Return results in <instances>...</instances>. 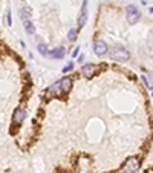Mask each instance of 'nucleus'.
<instances>
[{"label":"nucleus","instance_id":"nucleus-1","mask_svg":"<svg viewBox=\"0 0 153 173\" xmlns=\"http://www.w3.org/2000/svg\"><path fill=\"white\" fill-rule=\"evenodd\" d=\"M109 55L113 61H127L130 58V54L125 51L124 48L118 46V48H113L110 52H109Z\"/></svg>","mask_w":153,"mask_h":173},{"label":"nucleus","instance_id":"nucleus-2","mask_svg":"<svg viewBox=\"0 0 153 173\" xmlns=\"http://www.w3.org/2000/svg\"><path fill=\"white\" fill-rule=\"evenodd\" d=\"M138 169H139V159L136 156H132V158H129L127 161L123 164L121 172L123 173H135Z\"/></svg>","mask_w":153,"mask_h":173},{"label":"nucleus","instance_id":"nucleus-3","mask_svg":"<svg viewBox=\"0 0 153 173\" xmlns=\"http://www.w3.org/2000/svg\"><path fill=\"white\" fill-rule=\"evenodd\" d=\"M125 12H127V22L130 25L138 23V20L141 19V12H139V9L135 5H129L127 9H125Z\"/></svg>","mask_w":153,"mask_h":173},{"label":"nucleus","instance_id":"nucleus-4","mask_svg":"<svg viewBox=\"0 0 153 173\" xmlns=\"http://www.w3.org/2000/svg\"><path fill=\"white\" fill-rule=\"evenodd\" d=\"M107 44H106V41H103V40H96L95 43H94V51H95V54L96 55H100V57H103L104 54L107 52Z\"/></svg>","mask_w":153,"mask_h":173},{"label":"nucleus","instance_id":"nucleus-5","mask_svg":"<svg viewBox=\"0 0 153 173\" xmlns=\"http://www.w3.org/2000/svg\"><path fill=\"white\" fill-rule=\"evenodd\" d=\"M25 116H26L25 109L23 107H17L15 112H14V115H12V123L14 124H22L25 121Z\"/></svg>","mask_w":153,"mask_h":173},{"label":"nucleus","instance_id":"nucleus-6","mask_svg":"<svg viewBox=\"0 0 153 173\" xmlns=\"http://www.w3.org/2000/svg\"><path fill=\"white\" fill-rule=\"evenodd\" d=\"M87 22V5L86 2H83V8H81V12H80V17H78V25L80 28H83Z\"/></svg>","mask_w":153,"mask_h":173},{"label":"nucleus","instance_id":"nucleus-7","mask_svg":"<svg viewBox=\"0 0 153 173\" xmlns=\"http://www.w3.org/2000/svg\"><path fill=\"white\" fill-rule=\"evenodd\" d=\"M60 87H61V92H63V94L69 92L70 87H72V80H70L69 77L61 78V80H60Z\"/></svg>","mask_w":153,"mask_h":173},{"label":"nucleus","instance_id":"nucleus-8","mask_svg":"<svg viewBox=\"0 0 153 173\" xmlns=\"http://www.w3.org/2000/svg\"><path fill=\"white\" fill-rule=\"evenodd\" d=\"M95 72H96V66L92 65V63H89V65H84L83 69H81V74H83L84 77H92Z\"/></svg>","mask_w":153,"mask_h":173},{"label":"nucleus","instance_id":"nucleus-9","mask_svg":"<svg viewBox=\"0 0 153 173\" xmlns=\"http://www.w3.org/2000/svg\"><path fill=\"white\" fill-rule=\"evenodd\" d=\"M65 52H66L65 48H57V49H54L52 52H49L48 57H52V58H63V57H65Z\"/></svg>","mask_w":153,"mask_h":173},{"label":"nucleus","instance_id":"nucleus-10","mask_svg":"<svg viewBox=\"0 0 153 173\" xmlns=\"http://www.w3.org/2000/svg\"><path fill=\"white\" fill-rule=\"evenodd\" d=\"M49 95H60V94H63L61 92V87H60V81H57V83H54L51 87H49Z\"/></svg>","mask_w":153,"mask_h":173},{"label":"nucleus","instance_id":"nucleus-11","mask_svg":"<svg viewBox=\"0 0 153 173\" xmlns=\"http://www.w3.org/2000/svg\"><path fill=\"white\" fill-rule=\"evenodd\" d=\"M31 15H32V9L29 6H25L22 9V20L26 22V20H31Z\"/></svg>","mask_w":153,"mask_h":173},{"label":"nucleus","instance_id":"nucleus-12","mask_svg":"<svg viewBox=\"0 0 153 173\" xmlns=\"http://www.w3.org/2000/svg\"><path fill=\"white\" fill-rule=\"evenodd\" d=\"M23 23H25V29H26V32H28V34H34L35 32V28H34V25L31 23V20H26Z\"/></svg>","mask_w":153,"mask_h":173},{"label":"nucleus","instance_id":"nucleus-13","mask_svg":"<svg viewBox=\"0 0 153 173\" xmlns=\"http://www.w3.org/2000/svg\"><path fill=\"white\" fill-rule=\"evenodd\" d=\"M38 52L41 54V55H44V57H48L49 55V49H48V46L46 44H38Z\"/></svg>","mask_w":153,"mask_h":173},{"label":"nucleus","instance_id":"nucleus-14","mask_svg":"<svg viewBox=\"0 0 153 173\" xmlns=\"http://www.w3.org/2000/svg\"><path fill=\"white\" fill-rule=\"evenodd\" d=\"M67 39H69V41H75L77 40V29H70L67 32Z\"/></svg>","mask_w":153,"mask_h":173},{"label":"nucleus","instance_id":"nucleus-15","mask_svg":"<svg viewBox=\"0 0 153 173\" xmlns=\"http://www.w3.org/2000/svg\"><path fill=\"white\" fill-rule=\"evenodd\" d=\"M72 68H74V63H69V65L63 69V72H67V71H72Z\"/></svg>","mask_w":153,"mask_h":173},{"label":"nucleus","instance_id":"nucleus-16","mask_svg":"<svg viewBox=\"0 0 153 173\" xmlns=\"http://www.w3.org/2000/svg\"><path fill=\"white\" fill-rule=\"evenodd\" d=\"M6 17H8V25H9V26H11V25H12V20H11V12H9V11H8V14H6Z\"/></svg>","mask_w":153,"mask_h":173},{"label":"nucleus","instance_id":"nucleus-17","mask_svg":"<svg viewBox=\"0 0 153 173\" xmlns=\"http://www.w3.org/2000/svg\"><path fill=\"white\" fill-rule=\"evenodd\" d=\"M78 49H80V48H75V51H74V57H77V55H78Z\"/></svg>","mask_w":153,"mask_h":173},{"label":"nucleus","instance_id":"nucleus-18","mask_svg":"<svg viewBox=\"0 0 153 173\" xmlns=\"http://www.w3.org/2000/svg\"><path fill=\"white\" fill-rule=\"evenodd\" d=\"M152 95H153V90H152Z\"/></svg>","mask_w":153,"mask_h":173},{"label":"nucleus","instance_id":"nucleus-19","mask_svg":"<svg viewBox=\"0 0 153 173\" xmlns=\"http://www.w3.org/2000/svg\"><path fill=\"white\" fill-rule=\"evenodd\" d=\"M84 2H86V0H84Z\"/></svg>","mask_w":153,"mask_h":173}]
</instances>
